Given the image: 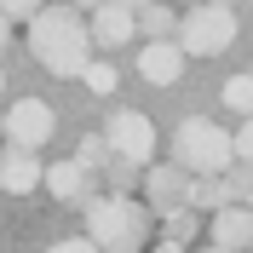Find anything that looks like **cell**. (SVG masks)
<instances>
[{"instance_id": "cell-1", "label": "cell", "mask_w": 253, "mask_h": 253, "mask_svg": "<svg viewBox=\"0 0 253 253\" xmlns=\"http://www.w3.org/2000/svg\"><path fill=\"white\" fill-rule=\"evenodd\" d=\"M29 52L52 75H81L92 63V35H86L75 6H41L29 17Z\"/></svg>"}, {"instance_id": "cell-2", "label": "cell", "mask_w": 253, "mask_h": 253, "mask_svg": "<svg viewBox=\"0 0 253 253\" xmlns=\"http://www.w3.org/2000/svg\"><path fill=\"white\" fill-rule=\"evenodd\" d=\"M86 236L104 253H138L150 242V207H138L126 190L86 196Z\"/></svg>"}, {"instance_id": "cell-3", "label": "cell", "mask_w": 253, "mask_h": 253, "mask_svg": "<svg viewBox=\"0 0 253 253\" xmlns=\"http://www.w3.org/2000/svg\"><path fill=\"white\" fill-rule=\"evenodd\" d=\"M173 161L184 167V173H224V167L236 161V138H230L224 126L190 115V121L173 132Z\"/></svg>"}, {"instance_id": "cell-4", "label": "cell", "mask_w": 253, "mask_h": 253, "mask_svg": "<svg viewBox=\"0 0 253 253\" xmlns=\"http://www.w3.org/2000/svg\"><path fill=\"white\" fill-rule=\"evenodd\" d=\"M178 46L190 52V58H219V52H230V41H236V12L224 6V0H213V6H196V12L178 17Z\"/></svg>"}, {"instance_id": "cell-5", "label": "cell", "mask_w": 253, "mask_h": 253, "mask_svg": "<svg viewBox=\"0 0 253 253\" xmlns=\"http://www.w3.org/2000/svg\"><path fill=\"white\" fill-rule=\"evenodd\" d=\"M104 144H110L115 161L144 167V161L156 156V126H150V115H138V110H115L110 126H104Z\"/></svg>"}, {"instance_id": "cell-6", "label": "cell", "mask_w": 253, "mask_h": 253, "mask_svg": "<svg viewBox=\"0 0 253 253\" xmlns=\"http://www.w3.org/2000/svg\"><path fill=\"white\" fill-rule=\"evenodd\" d=\"M0 132H6V144H17V150H41V144L58 132V115H52V104H41V98H17L12 110H6V121H0Z\"/></svg>"}, {"instance_id": "cell-7", "label": "cell", "mask_w": 253, "mask_h": 253, "mask_svg": "<svg viewBox=\"0 0 253 253\" xmlns=\"http://www.w3.org/2000/svg\"><path fill=\"white\" fill-rule=\"evenodd\" d=\"M144 202H150V213H173V207L190 202V173L178 167V161H167V167H144Z\"/></svg>"}, {"instance_id": "cell-8", "label": "cell", "mask_w": 253, "mask_h": 253, "mask_svg": "<svg viewBox=\"0 0 253 253\" xmlns=\"http://www.w3.org/2000/svg\"><path fill=\"white\" fill-rule=\"evenodd\" d=\"M184 58H190V52L178 46L173 35H167V41H150V46L138 52V75L150 81V86H173V81L184 75Z\"/></svg>"}, {"instance_id": "cell-9", "label": "cell", "mask_w": 253, "mask_h": 253, "mask_svg": "<svg viewBox=\"0 0 253 253\" xmlns=\"http://www.w3.org/2000/svg\"><path fill=\"white\" fill-rule=\"evenodd\" d=\"M86 35H92V46H121V41H132V35H138V17L126 12V6L98 0V6H92V23H86Z\"/></svg>"}, {"instance_id": "cell-10", "label": "cell", "mask_w": 253, "mask_h": 253, "mask_svg": "<svg viewBox=\"0 0 253 253\" xmlns=\"http://www.w3.org/2000/svg\"><path fill=\"white\" fill-rule=\"evenodd\" d=\"M213 248H224V253H236V248H248L253 242V213L242 202H224V207H213Z\"/></svg>"}, {"instance_id": "cell-11", "label": "cell", "mask_w": 253, "mask_h": 253, "mask_svg": "<svg viewBox=\"0 0 253 253\" xmlns=\"http://www.w3.org/2000/svg\"><path fill=\"white\" fill-rule=\"evenodd\" d=\"M41 184H46L58 202H86V196H92V173H86L75 156H69V161H52L46 173H41Z\"/></svg>"}, {"instance_id": "cell-12", "label": "cell", "mask_w": 253, "mask_h": 253, "mask_svg": "<svg viewBox=\"0 0 253 253\" xmlns=\"http://www.w3.org/2000/svg\"><path fill=\"white\" fill-rule=\"evenodd\" d=\"M41 173H46V167H41V161H35V150H6V156H0V190H12V196H29V190H41Z\"/></svg>"}, {"instance_id": "cell-13", "label": "cell", "mask_w": 253, "mask_h": 253, "mask_svg": "<svg viewBox=\"0 0 253 253\" xmlns=\"http://www.w3.org/2000/svg\"><path fill=\"white\" fill-rule=\"evenodd\" d=\"M224 202H236V190H230V178L224 173H190V207L196 213H213V207H224Z\"/></svg>"}, {"instance_id": "cell-14", "label": "cell", "mask_w": 253, "mask_h": 253, "mask_svg": "<svg viewBox=\"0 0 253 253\" xmlns=\"http://www.w3.org/2000/svg\"><path fill=\"white\" fill-rule=\"evenodd\" d=\"M138 29H144V41H167V35L178 29V17H173V6H167V0H144L138 12Z\"/></svg>"}, {"instance_id": "cell-15", "label": "cell", "mask_w": 253, "mask_h": 253, "mask_svg": "<svg viewBox=\"0 0 253 253\" xmlns=\"http://www.w3.org/2000/svg\"><path fill=\"white\" fill-rule=\"evenodd\" d=\"M196 224H202V219H196V207H173V213H161V242H178V248H184V242L190 236H196Z\"/></svg>"}, {"instance_id": "cell-16", "label": "cell", "mask_w": 253, "mask_h": 253, "mask_svg": "<svg viewBox=\"0 0 253 253\" xmlns=\"http://www.w3.org/2000/svg\"><path fill=\"white\" fill-rule=\"evenodd\" d=\"M219 98H224V110H236V115H253V75H230Z\"/></svg>"}, {"instance_id": "cell-17", "label": "cell", "mask_w": 253, "mask_h": 253, "mask_svg": "<svg viewBox=\"0 0 253 253\" xmlns=\"http://www.w3.org/2000/svg\"><path fill=\"white\" fill-rule=\"evenodd\" d=\"M75 161L86 167V173H104V167H110V144H104V132H86L81 150H75Z\"/></svg>"}, {"instance_id": "cell-18", "label": "cell", "mask_w": 253, "mask_h": 253, "mask_svg": "<svg viewBox=\"0 0 253 253\" xmlns=\"http://www.w3.org/2000/svg\"><path fill=\"white\" fill-rule=\"evenodd\" d=\"M81 81H86V92H98V98H110L115 86H121V75H115V63H86V69H81Z\"/></svg>"}, {"instance_id": "cell-19", "label": "cell", "mask_w": 253, "mask_h": 253, "mask_svg": "<svg viewBox=\"0 0 253 253\" xmlns=\"http://www.w3.org/2000/svg\"><path fill=\"white\" fill-rule=\"evenodd\" d=\"M41 6H46V0H0V12L12 17V23H29V17L41 12Z\"/></svg>"}, {"instance_id": "cell-20", "label": "cell", "mask_w": 253, "mask_h": 253, "mask_svg": "<svg viewBox=\"0 0 253 253\" xmlns=\"http://www.w3.org/2000/svg\"><path fill=\"white\" fill-rule=\"evenodd\" d=\"M230 138H236V156L253 167V115H242V132H230Z\"/></svg>"}, {"instance_id": "cell-21", "label": "cell", "mask_w": 253, "mask_h": 253, "mask_svg": "<svg viewBox=\"0 0 253 253\" xmlns=\"http://www.w3.org/2000/svg\"><path fill=\"white\" fill-rule=\"evenodd\" d=\"M46 253H104V248H98L92 236H69V242H52Z\"/></svg>"}, {"instance_id": "cell-22", "label": "cell", "mask_w": 253, "mask_h": 253, "mask_svg": "<svg viewBox=\"0 0 253 253\" xmlns=\"http://www.w3.org/2000/svg\"><path fill=\"white\" fill-rule=\"evenodd\" d=\"M6 35H12V17H6V12H0V46H6Z\"/></svg>"}, {"instance_id": "cell-23", "label": "cell", "mask_w": 253, "mask_h": 253, "mask_svg": "<svg viewBox=\"0 0 253 253\" xmlns=\"http://www.w3.org/2000/svg\"><path fill=\"white\" fill-rule=\"evenodd\" d=\"M156 253H184V248H178V242H156Z\"/></svg>"}, {"instance_id": "cell-24", "label": "cell", "mask_w": 253, "mask_h": 253, "mask_svg": "<svg viewBox=\"0 0 253 253\" xmlns=\"http://www.w3.org/2000/svg\"><path fill=\"white\" fill-rule=\"evenodd\" d=\"M110 6H126V12H138V6H144V0H110Z\"/></svg>"}, {"instance_id": "cell-25", "label": "cell", "mask_w": 253, "mask_h": 253, "mask_svg": "<svg viewBox=\"0 0 253 253\" xmlns=\"http://www.w3.org/2000/svg\"><path fill=\"white\" fill-rule=\"evenodd\" d=\"M81 6H98V0H75V12H81Z\"/></svg>"}, {"instance_id": "cell-26", "label": "cell", "mask_w": 253, "mask_h": 253, "mask_svg": "<svg viewBox=\"0 0 253 253\" xmlns=\"http://www.w3.org/2000/svg\"><path fill=\"white\" fill-rule=\"evenodd\" d=\"M0 92H6V75H0Z\"/></svg>"}, {"instance_id": "cell-27", "label": "cell", "mask_w": 253, "mask_h": 253, "mask_svg": "<svg viewBox=\"0 0 253 253\" xmlns=\"http://www.w3.org/2000/svg\"><path fill=\"white\" fill-rule=\"evenodd\" d=\"M207 253H224V248H207Z\"/></svg>"}, {"instance_id": "cell-28", "label": "cell", "mask_w": 253, "mask_h": 253, "mask_svg": "<svg viewBox=\"0 0 253 253\" xmlns=\"http://www.w3.org/2000/svg\"><path fill=\"white\" fill-rule=\"evenodd\" d=\"M224 6H230V0H224Z\"/></svg>"}, {"instance_id": "cell-29", "label": "cell", "mask_w": 253, "mask_h": 253, "mask_svg": "<svg viewBox=\"0 0 253 253\" xmlns=\"http://www.w3.org/2000/svg\"><path fill=\"white\" fill-rule=\"evenodd\" d=\"M248 248H253V242H248Z\"/></svg>"}]
</instances>
